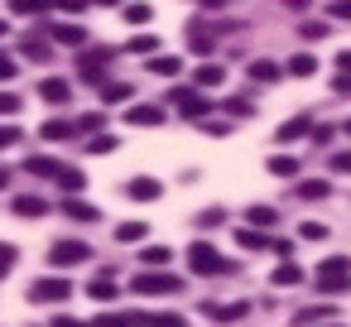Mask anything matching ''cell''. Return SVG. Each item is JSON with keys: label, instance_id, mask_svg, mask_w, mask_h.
I'll use <instances>...</instances> for the list:
<instances>
[{"label": "cell", "instance_id": "cell-1", "mask_svg": "<svg viewBox=\"0 0 351 327\" xmlns=\"http://www.w3.org/2000/svg\"><path fill=\"white\" fill-rule=\"evenodd\" d=\"M351 289V260L346 255H332L317 265V293H346Z\"/></svg>", "mask_w": 351, "mask_h": 327}, {"label": "cell", "instance_id": "cell-2", "mask_svg": "<svg viewBox=\"0 0 351 327\" xmlns=\"http://www.w3.org/2000/svg\"><path fill=\"white\" fill-rule=\"evenodd\" d=\"M188 265H193V274H231V260H221L217 245H207V241L188 245Z\"/></svg>", "mask_w": 351, "mask_h": 327}, {"label": "cell", "instance_id": "cell-3", "mask_svg": "<svg viewBox=\"0 0 351 327\" xmlns=\"http://www.w3.org/2000/svg\"><path fill=\"white\" fill-rule=\"evenodd\" d=\"M87 260H92V245H87V241H53V245H49V265H53V269L87 265Z\"/></svg>", "mask_w": 351, "mask_h": 327}, {"label": "cell", "instance_id": "cell-4", "mask_svg": "<svg viewBox=\"0 0 351 327\" xmlns=\"http://www.w3.org/2000/svg\"><path fill=\"white\" fill-rule=\"evenodd\" d=\"M178 289H183V279L164 274V269H145V274L130 279V293H178Z\"/></svg>", "mask_w": 351, "mask_h": 327}, {"label": "cell", "instance_id": "cell-5", "mask_svg": "<svg viewBox=\"0 0 351 327\" xmlns=\"http://www.w3.org/2000/svg\"><path fill=\"white\" fill-rule=\"evenodd\" d=\"M29 298H34V303H68V298H73V284H68L63 274H49V279H34V284H29Z\"/></svg>", "mask_w": 351, "mask_h": 327}, {"label": "cell", "instance_id": "cell-6", "mask_svg": "<svg viewBox=\"0 0 351 327\" xmlns=\"http://www.w3.org/2000/svg\"><path fill=\"white\" fill-rule=\"evenodd\" d=\"M169 101H173L178 111H188V116H212V97H202V92H193V87H173Z\"/></svg>", "mask_w": 351, "mask_h": 327}, {"label": "cell", "instance_id": "cell-7", "mask_svg": "<svg viewBox=\"0 0 351 327\" xmlns=\"http://www.w3.org/2000/svg\"><path fill=\"white\" fill-rule=\"evenodd\" d=\"M92 327H149V317L145 313H101Z\"/></svg>", "mask_w": 351, "mask_h": 327}, {"label": "cell", "instance_id": "cell-8", "mask_svg": "<svg viewBox=\"0 0 351 327\" xmlns=\"http://www.w3.org/2000/svg\"><path fill=\"white\" fill-rule=\"evenodd\" d=\"M159 193H164V188H159L154 178H130V183H125V197H135V202H154Z\"/></svg>", "mask_w": 351, "mask_h": 327}, {"label": "cell", "instance_id": "cell-9", "mask_svg": "<svg viewBox=\"0 0 351 327\" xmlns=\"http://www.w3.org/2000/svg\"><path fill=\"white\" fill-rule=\"evenodd\" d=\"M202 313L212 322H236V317H245V303H202Z\"/></svg>", "mask_w": 351, "mask_h": 327}, {"label": "cell", "instance_id": "cell-10", "mask_svg": "<svg viewBox=\"0 0 351 327\" xmlns=\"http://www.w3.org/2000/svg\"><path fill=\"white\" fill-rule=\"evenodd\" d=\"M39 97L58 106V101H68V97H73V87H68L63 77H44V82H39Z\"/></svg>", "mask_w": 351, "mask_h": 327}, {"label": "cell", "instance_id": "cell-11", "mask_svg": "<svg viewBox=\"0 0 351 327\" xmlns=\"http://www.w3.org/2000/svg\"><path fill=\"white\" fill-rule=\"evenodd\" d=\"M221 77H226V73H221L217 63H202V68L193 73V82H197V92H212V87H221Z\"/></svg>", "mask_w": 351, "mask_h": 327}, {"label": "cell", "instance_id": "cell-12", "mask_svg": "<svg viewBox=\"0 0 351 327\" xmlns=\"http://www.w3.org/2000/svg\"><path fill=\"white\" fill-rule=\"evenodd\" d=\"M87 298H97V303L116 298V279H111V274H97V279H87Z\"/></svg>", "mask_w": 351, "mask_h": 327}, {"label": "cell", "instance_id": "cell-13", "mask_svg": "<svg viewBox=\"0 0 351 327\" xmlns=\"http://www.w3.org/2000/svg\"><path fill=\"white\" fill-rule=\"evenodd\" d=\"M284 73H289V77H313V73H317V58H313V53H298V58L284 63Z\"/></svg>", "mask_w": 351, "mask_h": 327}, {"label": "cell", "instance_id": "cell-14", "mask_svg": "<svg viewBox=\"0 0 351 327\" xmlns=\"http://www.w3.org/2000/svg\"><path fill=\"white\" fill-rule=\"evenodd\" d=\"M125 121H130V125H159V121H164V111H159V106H130V111H125Z\"/></svg>", "mask_w": 351, "mask_h": 327}, {"label": "cell", "instance_id": "cell-15", "mask_svg": "<svg viewBox=\"0 0 351 327\" xmlns=\"http://www.w3.org/2000/svg\"><path fill=\"white\" fill-rule=\"evenodd\" d=\"M327 193H332L327 178H308V183H298V197H303V202H322Z\"/></svg>", "mask_w": 351, "mask_h": 327}, {"label": "cell", "instance_id": "cell-16", "mask_svg": "<svg viewBox=\"0 0 351 327\" xmlns=\"http://www.w3.org/2000/svg\"><path fill=\"white\" fill-rule=\"evenodd\" d=\"M44 212H49V197H29V193L15 197V217H44Z\"/></svg>", "mask_w": 351, "mask_h": 327}, {"label": "cell", "instance_id": "cell-17", "mask_svg": "<svg viewBox=\"0 0 351 327\" xmlns=\"http://www.w3.org/2000/svg\"><path fill=\"white\" fill-rule=\"evenodd\" d=\"M44 10H53V0H10V15H44Z\"/></svg>", "mask_w": 351, "mask_h": 327}, {"label": "cell", "instance_id": "cell-18", "mask_svg": "<svg viewBox=\"0 0 351 327\" xmlns=\"http://www.w3.org/2000/svg\"><path fill=\"white\" fill-rule=\"evenodd\" d=\"M178 68H183V63H178L173 53H159V58H149V73H154V77H178Z\"/></svg>", "mask_w": 351, "mask_h": 327}, {"label": "cell", "instance_id": "cell-19", "mask_svg": "<svg viewBox=\"0 0 351 327\" xmlns=\"http://www.w3.org/2000/svg\"><path fill=\"white\" fill-rule=\"evenodd\" d=\"M135 82H101V101H130Z\"/></svg>", "mask_w": 351, "mask_h": 327}, {"label": "cell", "instance_id": "cell-20", "mask_svg": "<svg viewBox=\"0 0 351 327\" xmlns=\"http://www.w3.org/2000/svg\"><path fill=\"white\" fill-rule=\"evenodd\" d=\"M308 130H313V121H308V116H293V121L279 125V140H303Z\"/></svg>", "mask_w": 351, "mask_h": 327}, {"label": "cell", "instance_id": "cell-21", "mask_svg": "<svg viewBox=\"0 0 351 327\" xmlns=\"http://www.w3.org/2000/svg\"><path fill=\"white\" fill-rule=\"evenodd\" d=\"M298 279H303V269H298V265H293V260H284V265H279V269H274V289H293V284H298Z\"/></svg>", "mask_w": 351, "mask_h": 327}, {"label": "cell", "instance_id": "cell-22", "mask_svg": "<svg viewBox=\"0 0 351 327\" xmlns=\"http://www.w3.org/2000/svg\"><path fill=\"white\" fill-rule=\"evenodd\" d=\"M39 135H44V140H68V135H77V125H73V121H44Z\"/></svg>", "mask_w": 351, "mask_h": 327}, {"label": "cell", "instance_id": "cell-23", "mask_svg": "<svg viewBox=\"0 0 351 327\" xmlns=\"http://www.w3.org/2000/svg\"><path fill=\"white\" fill-rule=\"evenodd\" d=\"M145 231H149L145 221H121V231H116V241H121V245H135V241H145Z\"/></svg>", "mask_w": 351, "mask_h": 327}, {"label": "cell", "instance_id": "cell-24", "mask_svg": "<svg viewBox=\"0 0 351 327\" xmlns=\"http://www.w3.org/2000/svg\"><path fill=\"white\" fill-rule=\"evenodd\" d=\"M25 169H29V173H39V178H58V169H63V164H58V159H44V154H39V159H29Z\"/></svg>", "mask_w": 351, "mask_h": 327}, {"label": "cell", "instance_id": "cell-25", "mask_svg": "<svg viewBox=\"0 0 351 327\" xmlns=\"http://www.w3.org/2000/svg\"><path fill=\"white\" fill-rule=\"evenodd\" d=\"M245 221H250V226H274L279 212H274V207H245Z\"/></svg>", "mask_w": 351, "mask_h": 327}, {"label": "cell", "instance_id": "cell-26", "mask_svg": "<svg viewBox=\"0 0 351 327\" xmlns=\"http://www.w3.org/2000/svg\"><path fill=\"white\" fill-rule=\"evenodd\" d=\"M53 39H58V44H73V49H77V44H82L87 34H82L77 25H53Z\"/></svg>", "mask_w": 351, "mask_h": 327}, {"label": "cell", "instance_id": "cell-27", "mask_svg": "<svg viewBox=\"0 0 351 327\" xmlns=\"http://www.w3.org/2000/svg\"><path fill=\"white\" fill-rule=\"evenodd\" d=\"M250 77H255V82H274V77H279V63H265V58H260V63H250Z\"/></svg>", "mask_w": 351, "mask_h": 327}, {"label": "cell", "instance_id": "cell-28", "mask_svg": "<svg viewBox=\"0 0 351 327\" xmlns=\"http://www.w3.org/2000/svg\"><path fill=\"white\" fill-rule=\"evenodd\" d=\"M269 173H279V178H293V173H298V164H293L289 154H274V159H269Z\"/></svg>", "mask_w": 351, "mask_h": 327}, {"label": "cell", "instance_id": "cell-29", "mask_svg": "<svg viewBox=\"0 0 351 327\" xmlns=\"http://www.w3.org/2000/svg\"><path fill=\"white\" fill-rule=\"evenodd\" d=\"M58 188L63 193H82V173L77 169H58Z\"/></svg>", "mask_w": 351, "mask_h": 327}, {"label": "cell", "instance_id": "cell-30", "mask_svg": "<svg viewBox=\"0 0 351 327\" xmlns=\"http://www.w3.org/2000/svg\"><path fill=\"white\" fill-rule=\"evenodd\" d=\"M68 217H73V221H97L101 212H97L92 202H68Z\"/></svg>", "mask_w": 351, "mask_h": 327}, {"label": "cell", "instance_id": "cell-31", "mask_svg": "<svg viewBox=\"0 0 351 327\" xmlns=\"http://www.w3.org/2000/svg\"><path fill=\"white\" fill-rule=\"evenodd\" d=\"M236 245H241V250H265L269 241H265L260 231H236Z\"/></svg>", "mask_w": 351, "mask_h": 327}, {"label": "cell", "instance_id": "cell-32", "mask_svg": "<svg viewBox=\"0 0 351 327\" xmlns=\"http://www.w3.org/2000/svg\"><path fill=\"white\" fill-rule=\"evenodd\" d=\"M20 53H25V58H34V63H44V58H49V44H39V39H25V44H20Z\"/></svg>", "mask_w": 351, "mask_h": 327}, {"label": "cell", "instance_id": "cell-33", "mask_svg": "<svg viewBox=\"0 0 351 327\" xmlns=\"http://www.w3.org/2000/svg\"><path fill=\"white\" fill-rule=\"evenodd\" d=\"M149 5H125V25H149Z\"/></svg>", "mask_w": 351, "mask_h": 327}, {"label": "cell", "instance_id": "cell-34", "mask_svg": "<svg viewBox=\"0 0 351 327\" xmlns=\"http://www.w3.org/2000/svg\"><path fill=\"white\" fill-rule=\"evenodd\" d=\"M298 236H303V241H327V226H322V221H303Z\"/></svg>", "mask_w": 351, "mask_h": 327}, {"label": "cell", "instance_id": "cell-35", "mask_svg": "<svg viewBox=\"0 0 351 327\" xmlns=\"http://www.w3.org/2000/svg\"><path fill=\"white\" fill-rule=\"evenodd\" d=\"M169 260H173L169 245H149V250H145V265H169Z\"/></svg>", "mask_w": 351, "mask_h": 327}, {"label": "cell", "instance_id": "cell-36", "mask_svg": "<svg viewBox=\"0 0 351 327\" xmlns=\"http://www.w3.org/2000/svg\"><path fill=\"white\" fill-rule=\"evenodd\" d=\"M92 5V0H53V10H63V15H82Z\"/></svg>", "mask_w": 351, "mask_h": 327}, {"label": "cell", "instance_id": "cell-37", "mask_svg": "<svg viewBox=\"0 0 351 327\" xmlns=\"http://www.w3.org/2000/svg\"><path fill=\"white\" fill-rule=\"evenodd\" d=\"M154 44H159L154 34H135V39H130V53H154Z\"/></svg>", "mask_w": 351, "mask_h": 327}, {"label": "cell", "instance_id": "cell-38", "mask_svg": "<svg viewBox=\"0 0 351 327\" xmlns=\"http://www.w3.org/2000/svg\"><path fill=\"white\" fill-rule=\"evenodd\" d=\"M149 327H183V317H178V313H154Z\"/></svg>", "mask_w": 351, "mask_h": 327}, {"label": "cell", "instance_id": "cell-39", "mask_svg": "<svg viewBox=\"0 0 351 327\" xmlns=\"http://www.w3.org/2000/svg\"><path fill=\"white\" fill-rule=\"evenodd\" d=\"M20 111V97L15 92H0V116H15Z\"/></svg>", "mask_w": 351, "mask_h": 327}, {"label": "cell", "instance_id": "cell-40", "mask_svg": "<svg viewBox=\"0 0 351 327\" xmlns=\"http://www.w3.org/2000/svg\"><path fill=\"white\" fill-rule=\"evenodd\" d=\"M226 111H231V116H250V111H255V106H250V101H245V97H231V101H226Z\"/></svg>", "mask_w": 351, "mask_h": 327}, {"label": "cell", "instance_id": "cell-41", "mask_svg": "<svg viewBox=\"0 0 351 327\" xmlns=\"http://www.w3.org/2000/svg\"><path fill=\"white\" fill-rule=\"evenodd\" d=\"M111 149H116L111 135H97V140H92V154H111Z\"/></svg>", "mask_w": 351, "mask_h": 327}, {"label": "cell", "instance_id": "cell-42", "mask_svg": "<svg viewBox=\"0 0 351 327\" xmlns=\"http://www.w3.org/2000/svg\"><path fill=\"white\" fill-rule=\"evenodd\" d=\"M332 169H337V173H351V149H341V154H332Z\"/></svg>", "mask_w": 351, "mask_h": 327}, {"label": "cell", "instance_id": "cell-43", "mask_svg": "<svg viewBox=\"0 0 351 327\" xmlns=\"http://www.w3.org/2000/svg\"><path fill=\"white\" fill-rule=\"evenodd\" d=\"M15 140H20V130H15V125H0V149H10Z\"/></svg>", "mask_w": 351, "mask_h": 327}, {"label": "cell", "instance_id": "cell-44", "mask_svg": "<svg viewBox=\"0 0 351 327\" xmlns=\"http://www.w3.org/2000/svg\"><path fill=\"white\" fill-rule=\"evenodd\" d=\"M308 135H313V145H327V140H332V125H313Z\"/></svg>", "mask_w": 351, "mask_h": 327}, {"label": "cell", "instance_id": "cell-45", "mask_svg": "<svg viewBox=\"0 0 351 327\" xmlns=\"http://www.w3.org/2000/svg\"><path fill=\"white\" fill-rule=\"evenodd\" d=\"M327 313H332V308H303L298 322H317V317H327Z\"/></svg>", "mask_w": 351, "mask_h": 327}, {"label": "cell", "instance_id": "cell-46", "mask_svg": "<svg viewBox=\"0 0 351 327\" xmlns=\"http://www.w3.org/2000/svg\"><path fill=\"white\" fill-rule=\"evenodd\" d=\"M10 77H15V58L0 53V82H10Z\"/></svg>", "mask_w": 351, "mask_h": 327}, {"label": "cell", "instance_id": "cell-47", "mask_svg": "<svg viewBox=\"0 0 351 327\" xmlns=\"http://www.w3.org/2000/svg\"><path fill=\"white\" fill-rule=\"evenodd\" d=\"M303 39H327V25H303Z\"/></svg>", "mask_w": 351, "mask_h": 327}, {"label": "cell", "instance_id": "cell-48", "mask_svg": "<svg viewBox=\"0 0 351 327\" xmlns=\"http://www.w3.org/2000/svg\"><path fill=\"white\" fill-rule=\"evenodd\" d=\"M337 68H341V73L351 77V49H341V53H337Z\"/></svg>", "mask_w": 351, "mask_h": 327}, {"label": "cell", "instance_id": "cell-49", "mask_svg": "<svg viewBox=\"0 0 351 327\" xmlns=\"http://www.w3.org/2000/svg\"><path fill=\"white\" fill-rule=\"evenodd\" d=\"M308 5H313V0H284V10H293V15H303Z\"/></svg>", "mask_w": 351, "mask_h": 327}, {"label": "cell", "instance_id": "cell-50", "mask_svg": "<svg viewBox=\"0 0 351 327\" xmlns=\"http://www.w3.org/2000/svg\"><path fill=\"white\" fill-rule=\"evenodd\" d=\"M49 327H82V322H77V317H53Z\"/></svg>", "mask_w": 351, "mask_h": 327}, {"label": "cell", "instance_id": "cell-51", "mask_svg": "<svg viewBox=\"0 0 351 327\" xmlns=\"http://www.w3.org/2000/svg\"><path fill=\"white\" fill-rule=\"evenodd\" d=\"M202 5H207V10H221V5H226V0H202Z\"/></svg>", "mask_w": 351, "mask_h": 327}, {"label": "cell", "instance_id": "cell-52", "mask_svg": "<svg viewBox=\"0 0 351 327\" xmlns=\"http://www.w3.org/2000/svg\"><path fill=\"white\" fill-rule=\"evenodd\" d=\"M5 183H10V169H0V188H5Z\"/></svg>", "mask_w": 351, "mask_h": 327}, {"label": "cell", "instance_id": "cell-53", "mask_svg": "<svg viewBox=\"0 0 351 327\" xmlns=\"http://www.w3.org/2000/svg\"><path fill=\"white\" fill-rule=\"evenodd\" d=\"M92 5H116V0H92Z\"/></svg>", "mask_w": 351, "mask_h": 327}, {"label": "cell", "instance_id": "cell-54", "mask_svg": "<svg viewBox=\"0 0 351 327\" xmlns=\"http://www.w3.org/2000/svg\"><path fill=\"white\" fill-rule=\"evenodd\" d=\"M346 135H351V121H346Z\"/></svg>", "mask_w": 351, "mask_h": 327}, {"label": "cell", "instance_id": "cell-55", "mask_svg": "<svg viewBox=\"0 0 351 327\" xmlns=\"http://www.w3.org/2000/svg\"><path fill=\"white\" fill-rule=\"evenodd\" d=\"M0 279H5V269H0Z\"/></svg>", "mask_w": 351, "mask_h": 327}, {"label": "cell", "instance_id": "cell-56", "mask_svg": "<svg viewBox=\"0 0 351 327\" xmlns=\"http://www.w3.org/2000/svg\"><path fill=\"white\" fill-rule=\"evenodd\" d=\"M327 327H337V322H327Z\"/></svg>", "mask_w": 351, "mask_h": 327}]
</instances>
